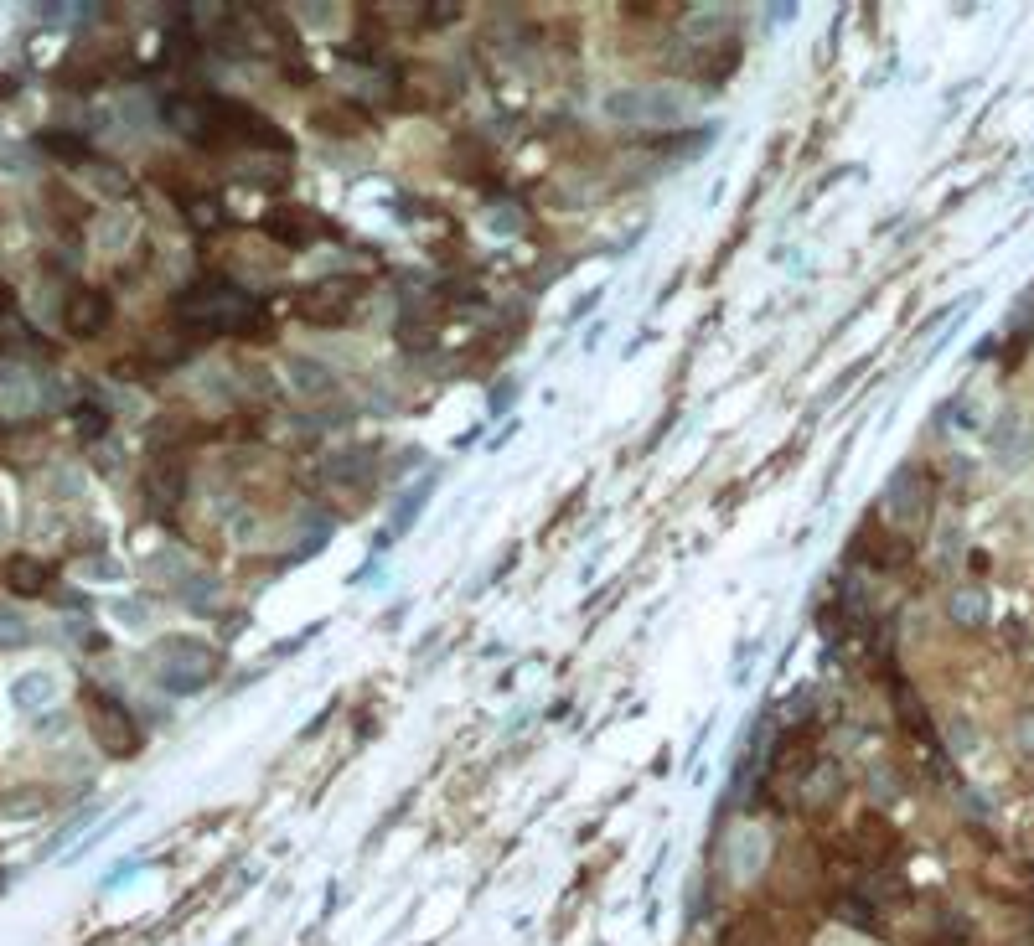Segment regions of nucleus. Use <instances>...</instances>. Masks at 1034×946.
<instances>
[{
	"label": "nucleus",
	"mask_w": 1034,
	"mask_h": 946,
	"mask_svg": "<svg viewBox=\"0 0 1034 946\" xmlns=\"http://www.w3.org/2000/svg\"><path fill=\"white\" fill-rule=\"evenodd\" d=\"M21 636H26V626L16 616H0V642H21Z\"/></svg>",
	"instance_id": "24"
},
{
	"label": "nucleus",
	"mask_w": 1034,
	"mask_h": 946,
	"mask_svg": "<svg viewBox=\"0 0 1034 946\" xmlns=\"http://www.w3.org/2000/svg\"><path fill=\"white\" fill-rule=\"evenodd\" d=\"M492 228L517 233V228H523V207H517V202H497V207H492Z\"/></svg>",
	"instance_id": "21"
},
{
	"label": "nucleus",
	"mask_w": 1034,
	"mask_h": 946,
	"mask_svg": "<svg viewBox=\"0 0 1034 946\" xmlns=\"http://www.w3.org/2000/svg\"><path fill=\"white\" fill-rule=\"evenodd\" d=\"M11 698H16L21 709H37V704H47V698H52V673H26V678L11 688Z\"/></svg>",
	"instance_id": "15"
},
{
	"label": "nucleus",
	"mask_w": 1034,
	"mask_h": 946,
	"mask_svg": "<svg viewBox=\"0 0 1034 946\" xmlns=\"http://www.w3.org/2000/svg\"><path fill=\"white\" fill-rule=\"evenodd\" d=\"M88 735H94V745L104 750V755H114V760H125V755H135L140 750V729H135V714L119 704L114 693H104V688H94L88 693Z\"/></svg>",
	"instance_id": "5"
},
{
	"label": "nucleus",
	"mask_w": 1034,
	"mask_h": 946,
	"mask_svg": "<svg viewBox=\"0 0 1034 946\" xmlns=\"http://www.w3.org/2000/svg\"><path fill=\"white\" fill-rule=\"evenodd\" d=\"M290 373H295V388H300V393H326V388H331V373L321 368V362H295Z\"/></svg>",
	"instance_id": "18"
},
{
	"label": "nucleus",
	"mask_w": 1034,
	"mask_h": 946,
	"mask_svg": "<svg viewBox=\"0 0 1034 946\" xmlns=\"http://www.w3.org/2000/svg\"><path fill=\"white\" fill-rule=\"evenodd\" d=\"M264 233L285 243V249H306V243H316L321 223L311 218V212H295V207H280V212H269L264 218Z\"/></svg>",
	"instance_id": "9"
},
{
	"label": "nucleus",
	"mask_w": 1034,
	"mask_h": 946,
	"mask_svg": "<svg viewBox=\"0 0 1034 946\" xmlns=\"http://www.w3.org/2000/svg\"><path fill=\"white\" fill-rule=\"evenodd\" d=\"M600 109L616 125L662 130V125H683L693 114V94H683V88H616V94H605Z\"/></svg>",
	"instance_id": "3"
},
{
	"label": "nucleus",
	"mask_w": 1034,
	"mask_h": 946,
	"mask_svg": "<svg viewBox=\"0 0 1034 946\" xmlns=\"http://www.w3.org/2000/svg\"><path fill=\"white\" fill-rule=\"evenodd\" d=\"M993 450L1003 455V461H1029V455H1034V440L1019 435V419H1003V430L993 435Z\"/></svg>",
	"instance_id": "13"
},
{
	"label": "nucleus",
	"mask_w": 1034,
	"mask_h": 946,
	"mask_svg": "<svg viewBox=\"0 0 1034 946\" xmlns=\"http://www.w3.org/2000/svg\"><path fill=\"white\" fill-rule=\"evenodd\" d=\"M176 321L202 331V337H254L264 326V300L228 280H197L192 290H181Z\"/></svg>",
	"instance_id": "1"
},
{
	"label": "nucleus",
	"mask_w": 1034,
	"mask_h": 946,
	"mask_svg": "<svg viewBox=\"0 0 1034 946\" xmlns=\"http://www.w3.org/2000/svg\"><path fill=\"white\" fill-rule=\"evenodd\" d=\"M1014 735H1019V750H1024V755H1034V709H1024V714H1019V729H1014Z\"/></svg>",
	"instance_id": "23"
},
{
	"label": "nucleus",
	"mask_w": 1034,
	"mask_h": 946,
	"mask_svg": "<svg viewBox=\"0 0 1034 946\" xmlns=\"http://www.w3.org/2000/svg\"><path fill=\"white\" fill-rule=\"evenodd\" d=\"M357 305H362V280H342V274H331V280H316L295 295V316L300 321H311V326H342L357 316Z\"/></svg>",
	"instance_id": "4"
},
{
	"label": "nucleus",
	"mask_w": 1034,
	"mask_h": 946,
	"mask_svg": "<svg viewBox=\"0 0 1034 946\" xmlns=\"http://www.w3.org/2000/svg\"><path fill=\"white\" fill-rule=\"evenodd\" d=\"M42 150H47V156H57V161H88V140L73 135V130H47V135H42Z\"/></svg>",
	"instance_id": "14"
},
{
	"label": "nucleus",
	"mask_w": 1034,
	"mask_h": 946,
	"mask_svg": "<svg viewBox=\"0 0 1034 946\" xmlns=\"http://www.w3.org/2000/svg\"><path fill=\"white\" fill-rule=\"evenodd\" d=\"M833 910L843 915L848 926H859V931H879V915H874V905H869V900H854V895H843Z\"/></svg>",
	"instance_id": "17"
},
{
	"label": "nucleus",
	"mask_w": 1034,
	"mask_h": 946,
	"mask_svg": "<svg viewBox=\"0 0 1034 946\" xmlns=\"http://www.w3.org/2000/svg\"><path fill=\"white\" fill-rule=\"evenodd\" d=\"M47 585H52V569H47L42 559H32V554L6 559V590H11V595L32 600V595H47Z\"/></svg>",
	"instance_id": "10"
},
{
	"label": "nucleus",
	"mask_w": 1034,
	"mask_h": 946,
	"mask_svg": "<svg viewBox=\"0 0 1034 946\" xmlns=\"http://www.w3.org/2000/svg\"><path fill=\"white\" fill-rule=\"evenodd\" d=\"M181 492H187V466L171 461V455L145 471V497H150V507H156V512H171V507L181 502Z\"/></svg>",
	"instance_id": "8"
},
{
	"label": "nucleus",
	"mask_w": 1034,
	"mask_h": 946,
	"mask_svg": "<svg viewBox=\"0 0 1034 946\" xmlns=\"http://www.w3.org/2000/svg\"><path fill=\"white\" fill-rule=\"evenodd\" d=\"M78 430H83V435H104V430H109V414H104L99 404H78Z\"/></svg>",
	"instance_id": "20"
},
{
	"label": "nucleus",
	"mask_w": 1034,
	"mask_h": 946,
	"mask_svg": "<svg viewBox=\"0 0 1034 946\" xmlns=\"http://www.w3.org/2000/svg\"><path fill=\"white\" fill-rule=\"evenodd\" d=\"M885 512H890V523H900V528L921 523V517L931 512V481H926V471H916V466L895 471L890 486H885Z\"/></svg>",
	"instance_id": "6"
},
{
	"label": "nucleus",
	"mask_w": 1034,
	"mask_h": 946,
	"mask_svg": "<svg viewBox=\"0 0 1034 946\" xmlns=\"http://www.w3.org/2000/svg\"><path fill=\"white\" fill-rule=\"evenodd\" d=\"M150 673L166 693H202L212 678H218V652L197 636H166V642L150 652Z\"/></svg>",
	"instance_id": "2"
},
{
	"label": "nucleus",
	"mask_w": 1034,
	"mask_h": 946,
	"mask_svg": "<svg viewBox=\"0 0 1034 946\" xmlns=\"http://www.w3.org/2000/svg\"><path fill=\"white\" fill-rule=\"evenodd\" d=\"M109 316H114V300L104 290H73L68 305H63V326L73 337H99L109 326Z\"/></svg>",
	"instance_id": "7"
},
{
	"label": "nucleus",
	"mask_w": 1034,
	"mask_h": 946,
	"mask_svg": "<svg viewBox=\"0 0 1034 946\" xmlns=\"http://www.w3.org/2000/svg\"><path fill=\"white\" fill-rule=\"evenodd\" d=\"M947 621L962 626V631H978V626L988 621V595H983L978 585L952 590V595H947Z\"/></svg>",
	"instance_id": "11"
},
{
	"label": "nucleus",
	"mask_w": 1034,
	"mask_h": 946,
	"mask_svg": "<svg viewBox=\"0 0 1034 946\" xmlns=\"http://www.w3.org/2000/svg\"><path fill=\"white\" fill-rule=\"evenodd\" d=\"M895 709H900V719L916 729V735H931V724H926V709L916 704V693H910V683H900L895 678Z\"/></svg>",
	"instance_id": "16"
},
{
	"label": "nucleus",
	"mask_w": 1034,
	"mask_h": 946,
	"mask_svg": "<svg viewBox=\"0 0 1034 946\" xmlns=\"http://www.w3.org/2000/svg\"><path fill=\"white\" fill-rule=\"evenodd\" d=\"M187 212H192V223H197V228H218V223L228 218L218 197H187Z\"/></svg>",
	"instance_id": "19"
},
{
	"label": "nucleus",
	"mask_w": 1034,
	"mask_h": 946,
	"mask_svg": "<svg viewBox=\"0 0 1034 946\" xmlns=\"http://www.w3.org/2000/svg\"><path fill=\"white\" fill-rule=\"evenodd\" d=\"M895 848V833H890V822H879V817H864L859 822V853L874 864V859H885V853Z\"/></svg>",
	"instance_id": "12"
},
{
	"label": "nucleus",
	"mask_w": 1034,
	"mask_h": 946,
	"mask_svg": "<svg viewBox=\"0 0 1034 946\" xmlns=\"http://www.w3.org/2000/svg\"><path fill=\"white\" fill-rule=\"evenodd\" d=\"M869 791L879 802H895V791H900V781H895V771L885 766V771H869Z\"/></svg>",
	"instance_id": "22"
}]
</instances>
